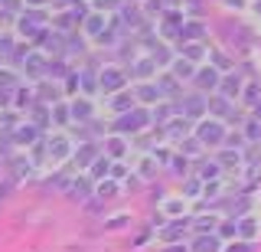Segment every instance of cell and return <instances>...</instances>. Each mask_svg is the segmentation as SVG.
<instances>
[{"mask_svg":"<svg viewBox=\"0 0 261 252\" xmlns=\"http://www.w3.org/2000/svg\"><path fill=\"white\" fill-rule=\"evenodd\" d=\"M130 105H134V99H130L127 92H118V95L111 99V108H114V111H121V115H124V111L130 108Z\"/></svg>","mask_w":261,"mask_h":252,"instance_id":"cell-15","label":"cell"},{"mask_svg":"<svg viewBox=\"0 0 261 252\" xmlns=\"http://www.w3.org/2000/svg\"><path fill=\"white\" fill-rule=\"evenodd\" d=\"M222 88H225V92H228V95H235V92H239V79H228V82H225Z\"/></svg>","mask_w":261,"mask_h":252,"instance_id":"cell-29","label":"cell"},{"mask_svg":"<svg viewBox=\"0 0 261 252\" xmlns=\"http://www.w3.org/2000/svg\"><path fill=\"white\" fill-rule=\"evenodd\" d=\"M33 138H36V125H20V128L13 131V141L20 144V148H23V144H30Z\"/></svg>","mask_w":261,"mask_h":252,"instance_id":"cell-11","label":"cell"},{"mask_svg":"<svg viewBox=\"0 0 261 252\" xmlns=\"http://www.w3.org/2000/svg\"><path fill=\"white\" fill-rule=\"evenodd\" d=\"M216 249H219L216 239H206V236H202V239H196V252H216Z\"/></svg>","mask_w":261,"mask_h":252,"instance_id":"cell-22","label":"cell"},{"mask_svg":"<svg viewBox=\"0 0 261 252\" xmlns=\"http://www.w3.org/2000/svg\"><path fill=\"white\" fill-rule=\"evenodd\" d=\"M16 30L30 39H39L46 33V13L43 10H23L20 20H16Z\"/></svg>","mask_w":261,"mask_h":252,"instance_id":"cell-1","label":"cell"},{"mask_svg":"<svg viewBox=\"0 0 261 252\" xmlns=\"http://www.w3.org/2000/svg\"><path fill=\"white\" fill-rule=\"evenodd\" d=\"M36 99L43 102V105H49V108H53V105H59V85H49V82H39L36 85Z\"/></svg>","mask_w":261,"mask_h":252,"instance_id":"cell-7","label":"cell"},{"mask_svg":"<svg viewBox=\"0 0 261 252\" xmlns=\"http://www.w3.org/2000/svg\"><path fill=\"white\" fill-rule=\"evenodd\" d=\"M69 118H72V108H69V105H53V121H56V125H69Z\"/></svg>","mask_w":261,"mask_h":252,"instance_id":"cell-14","label":"cell"},{"mask_svg":"<svg viewBox=\"0 0 261 252\" xmlns=\"http://www.w3.org/2000/svg\"><path fill=\"white\" fill-rule=\"evenodd\" d=\"M13 105H16V108H33V105H36V102H33V92H30V88H16Z\"/></svg>","mask_w":261,"mask_h":252,"instance_id":"cell-18","label":"cell"},{"mask_svg":"<svg viewBox=\"0 0 261 252\" xmlns=\"http://www.w3.org/2000/svg\"><path fill=\"white\" fill-rule=\"evenodd\" d=\"M147 121H150V115H147L144 108H130V111H124V115H121L118 121H114V131H141V128H147Z\"/></svg>","mask_w":261,"mask_h":252,"instance_id":"cell-2","label":"cell"},{"mask_svg":"<svg viewBox=\"0 0 261 252\" xmlns=\"http://www.w3.org/2000/svg\"><path fill=\"white\" fill-rule=\"evenodd\" d=\"M167 252H186V249H183V246H170Z\"/></svg>","mask_w":261,"mask_h":252,"instance_id":"cell-35","label":"cell"},{"mask_svg":"<svg viewBox=\"0 0 261 252\" xmlns=\"http://www.w3.org/2000/svg\"><path fill=\"white\" fill-rule=\"evenodd\" d=\"M186 56H190V59H199V46H186Z\"/></svg>","mask_w":261,"mask_h":252,"instance_id":"cell-30","label":"cell"},{"mask_svg":"<svg viewBox=\"0 0 261 252\" xmlns=\"http://www.w3.org/2000/svg\"><path fill=\"white\" fill-rule=\"evenodd\" d=\"M228 252H251V249H248V246H232Z\"/></svg>","mask_w":261,"mask_h":252,"instance_id":"cell-34","label":"cell"},{"mask_svg":"<svg viewBox=\"0 0 261 252\" xmlns=\"http://www.w3.org/2000/svg\"><path fill=\"white\" fill-rule=\"evenodd\" d=\"M199 85H216V72H199Z\"/></svg>","mask_w":261,"mask_h":252,"instance_id":"cell-25","label":"cell"},{"mask_svg":"<svg viewBox=\"0 0 261 252\" xmlns=\"http://www.w3.org/2000/svg\"><path fill=\"white\" fill-rule=\"evenodd\" d=\"M199 138L206 144H216V141H222V128H219V125H202L199 128Z\"/></svg>","mask_w":261,"mask_h":252,"instance_id":"cell-12","label":"cell"},{"mask_svg":"<svg viewBox=\"0 0 261 252\" xmlns=\"http://www.w3.org/2000/svg\"><path fill=\"white\" fill-rule=\"evenodd\" d=\"M46 151H49V161H53V164H56V161H65V157H69V138H53V141H49L46 144Z\"/></svg>","mask_w":261,"mask_h":252,"instance_id":"cell-5","label":"cell"},{"mask_svg":"<svg viewBox=\"0 0 261 252\" xmlns=\"http://www.w3.org/2000/svg\"><path fill=\"white\" fill-rule=\"evenodd\" d=\"M153 118H157V121H160V125H163V121H167V118H170V108H167V105H160V108H157V111H153Z\"/></svg>","mask_w":261,"mask_h":252,"instance_id":"cell-26","label":"cell"},{"mask_svg":"<svg viewBox=\"0 0 261 252\" xmlns=\"http://www.w3.org/2000/svg\"><path fill=\"white\" fill-rule=\"evenodd\" d=\"M92 4L98 7V10H111V7L118 4V0H92Z\"/></svg>","mask_w":261,"mask_h":252,"instance_id":"cell-27","label":"cell"},{"mask_svg":"<svg viewBox=\"0 0 261 252\" xmlns=\"http://www.w3.org/2000/svg\"><path fill=\"white\" fill-rule=\"evenodd\" d=\"M79 20H85V17H82V10H65V13H59L53 23H56L59 30H69V27H75Z\"/></svg>","mask_w":261,"mask_h":252,"instance_id":"cell-9","label":"cell"},{"mask_svg":"<svg viewBox=\"0 0 261 252\" xmlns=\"http://www.w3.org/2000/svg\"><path fill=\"white\" fill-rule=\"evenodd\" d=\"M242 233L245 236H255V219H245V223H242Z\"/></svg>","mask_w":261,"mask_h":252,"instance_id":"cell-28","label":"cell"},{"mask_svg":"<svg viewBox=\"0 0 261 252\" xmlns=\"http://www.w3.org/2000/svg\"><path fill=\"white\" fill-rule=\"evenodd\" d=\"M150 72H153V62H150V59L137 62V76H150Z\"/></svg>","mask_w":261,"mask_h":252,"instance_id":"cell-24","label":"cell"},{"mask_svg":"<svg viewBox=\"0 0 261 252\" xmlns=\"http://www.w3.org/2000/svg\"><path fill=\"white\" fill-rule=\"evenodd\" d=\"M105 148H108V157H124V148H127V144L121 141V138H108V141H105Z\"/></svg>","mask_w":261,"mask_h":252,"instance_id":"cell-17","label":"cell"},{"mask_svg":"<svg viewBox=\"0 0 261 252\" xmlns=\"http://www.w3.org/2000/svg\"><path fill=\"white\" fill-rule=\"evenodd\" d=\"M114 193V184H101V197H111Z\"/></svg>","mask_w":261,"mask_h":252,"instance_id":"cell-31","label":"cell"},{"mask_svg":"<svg viewBox=\"0 0 261 252\" xmlns=\"http://www.w3.org/2000/svg\"><path fill=\"white\" fill-rule=\"evenodd\" d=\"M141 170H144V177H153V164H150V161H144Z\"/></svg>","mask_w":261,"mask_h":252,"instance_id":"cell-32","label":"cell"},{"mask_svg":"<svg viewBox=\"0 0 261 252\" xmlns=\"http://www.w3.org/2000/svg\"><path fill=\"white\" fill-rule=\"evenodd\" d=\"M98 82H101V92L108 95V92H118L121 85H124V72L121 69H105L101 76H98Z\"/></svg>","mask_w":261,"mask_h":252,"instance_id":"cell-4","label":"cell"},{"mask_svg":"<svg viewBox=\"0 0 261 252\" xmlns=\"http://www.w3.org/2000/svg\"><path fill=\"white\" fill-rule=\"evenodd\" d=\"M108 170H111V157H98L95 164H92V177H95V180H101V177H108Z\"/></svg>","mask_w":261,"mask_h":252,"instance_id":"cell-16","label":"cell"},{"mask_svg":"<svg viewBox=\"0 0 261 252\" xmlns=\"http://www.w3.org/2000/svg\"><path fill=\"white\" fill-rule=\"evenodd\" d=\"M179 226H186V223H170L167 230H163V239H176V236L183 233V230H179Z\"/></svg>","mask_w":261,"mask_h":252,"instance_id":"cell-23","label":"cell"},{"mask_svg":"<svg viewBox=\"0 0 261 252\" xmlns=\"http://www.w3.org/2000/svg\"><path fill=\"white\" fill-rule=\"evenodd\" d=\"M137 99L147 102V105H153V102L160 99V88L157 85H137Z\"/></svg>","mask_w":261,"mask_h":252,"instance_id":"cell-13","label":"cell"},{"mask_svg":"<svg viewBox=\"0 0 261 252\" xmlns=\"http://www.w3.org/2000/svg\"><path fill=\"white\" fill-rule=\"evenodd\" d=\"M98 161V144H82V148L75 151V164L79 167H88Z\"/></svg>","mask_w":261,"mask_h":252,"instance_id":"cell-8","label":"cell"},{"mask_svg":"<svg viewBox=\"0 0 261 252\" xmlns=\"http://www.w3.org/2000/svg\"><path fill=\"white\" fill-rule=\"evenodd\" d=\"M85 33H88V36H101V33H105V17H101V13H88Z\"/></svg>","mask_w":261,"mask_h":252,"instance_id":"cell-10","label":"cell"},{"mask_svg":"<svg viewBox=\"0 0 261 252\" xmlns=\"http://www.w3.org/2000/svg\"><path fill=\"white\" fill-rule=\"evenodd\" d=\"M72 193H75V197H88V193H92V184H88L85 177H82V180L72 184Z\"/></svg>","mask_w":261,"mask_h":252,"instance_id":"cell-21","label":"cell"},{"mask_svg":"<svg viewBox=\"0 0 261 252\" xmlns=\"http://www.w3.org/2000/svg\"><path fill=\"white\" fill-rule=\"evenodd\" d=\"M27 4H33V7H43V4H53V0H27Z\"/></svg>","mask_w":261,"mask_h":252,"instance_id":"cell-33","label":"cell"},{"mask_svg":"<svg viewBox=\"0 0 261 252\" xmlns=\"http://www.w3.org/2000/svg\"><path fill=\"white\" fill-rule=\"evenodd\" d=\"M173 76H176V79H193V62L176 59V62H173Z\"/></svg>","mask_w":261,"mask_h":252,"instance_id":"cell-19","label":"cell"},{"mask_svg":"<svg viewBox=\"0 0 261 252\" xmlns=\"http://www.w3.org/2000/svg\"><path fill=\"white\" fill-rule=\"evenodd\" d=\"M23 69H27V76H33V79H43V76H49V59L43 53H30L27 62H23Z\"/></svg>","mask_w":261,"mask_h":252,"instance_id":"cell-3","label":"cell"},{"mask_svg":"<svg viewBox=\"0 0 261 252\" xmlns=\"http://www.w3.org/2000/svg\"><path fill=\"white\" fill-rule=\"evenodd\" d=\"M69 108H72V118H75L79 125L92 121V102H88V99H72V102H69Z\"/></svg>","mask_w":261,"mask_h":252,"instance_id":"cell-6","label":"cell"},{"mask_svg":"<svg viewBox=\"0 0 261 252\" xmlns=\"http://www.w3.org/2000/svg\"><path fill=\"white\" fill-rule=\"evenodd\" d=\"M62 76H69V69H65V62H59V59H49V79H62Z\"/></svg>","mask_w":261,"mask_h":252,"instance_id":"cell-20","label":"cell"}]
</instances>
